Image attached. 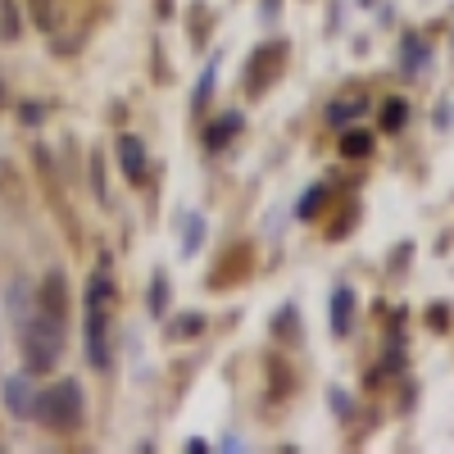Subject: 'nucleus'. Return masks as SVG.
Returning a JSON list of instances; mask_svg holds the SVG:
<instances>
[{"label": "nucleus", "instance_id": "nucleus-7", "mask_svg": "<svg viewBox=\"0 0 454 454\" xmlns=\"http://www.w3.org/2000/svg\"><path fill=\"white\" fill-rule=\"evenodd\" d=\"M364 109H368L364 100H332V105H327V123H332V128H346L355 114H364Z\"/></svg>", "mask_w": 454, "mask_h": 454}, {"label": "nucleus", "instance_id": "nucleus-11", "mask_svg": "<svg viewBox=\"0 0 454 454\" xmlns=\"http://www.w3.org/2000/svg\"><path fill=\"white\" fill-rule=\"evenodd\" d=\"M200 237H205V218H186V241H182V254H196L200 250Z\"/></svg>", "mask_w": 454, "mask_h": 454}, {"label": "nucleus", "instance_id": "nucleus-8", "mask_svg": "<svg viewBox=\"0 0 454 454\" xmlns=\"http://www.w3.org/2000/svg\"><path fill=\"white\" fill-rule=\"evenodd\" d=\"M340 150H346L350 160H364V155H372V137L368 132H346L340 137Z\"/></svg>", "mask_w": 454, "mask_h": 454}, {"label": "nucleus", "instance_id": "nucleus-6", "mask_svg": "<svg viewBox=\"0 0 454 454\" xmlns=\"http://www.w3.org/2000/svg\"><path fill=\"white\" fill-rule=\"evenodd\" d=\"M5 400H10V413H14V419H27L36 395L27 391V382H23V377H10V382H5Z\"/></svg>", "mask_w": 454, "mask_h": 454}, {"label": "nucleus", "instance_id": "nucleus-2", "mask_svg": "<svg viewBox=\"0 0 454 454\" xmlns=\"http://www.w3.org/2000/svg\"><path fill=\"white\" fill-rule=\"evenodd\" d=\"M32 413L55 432H73L82 423V387L78 382H55L51 391H42L32 400Z\"/></svg>", "mask_w": 454, "mask_h": 454}, {"label": "nucleus", "instance_id": "nucleus-10", "mask_svg": "<svg viewBox=\"0 0 454 454\" xmlns=\"http://www.w3.org/2000/svg\"><path fill=\"white\" fill-rule=\"evenodd\" d=\"M168 309V282H164V273H155V282H150V314H164Z\"/></svg>", "mask_w": 454, "mask_h": 454}, {"label": "nucleus", "instance_id": "nucleus-14", "mask_svg": "<svg viewBox=\"0 0 454 454\" xmlns=\"http://www.w3.org/2000/svg\"><path fill=\"white\" fill-rule=\"evenodd\" d=\"M173 327H177V336H196V332L205 327V318H200V314H186V318H177Z\"/></svg>", "mask_w": 454, "mask_h": 454}, {"label": "nucleus", "instance_id": "nucleus-13", "mask_svg": "<svg viewBox=\"0 0 454 454\" xmlns=\"http://www.w3.org/2000/svg\"><path fill=\"white\" fill-rule=\"evenodd\" d=\"M323 196H327V186H314V192H309L305 200H300V209H295V214H300V218H314V214H318V205H323Z\"/></svg>", "mask_w": 454, "mask_h": 454}, {"label": "nucleus", "instance_id": "nucleus-12", "mask_svg": "<svg viewBox=\"0 0 454 454\" xmlns=\"http://www.w3.org/2000/svg\"><path fill=\"white\" fill-rule=\"evenodd\" d=\"M404 119H409V105H404V100H391L387 114H382V128L395 132V128H404Z\"/></svg>", "mask_w": 454, "mask_h": 454}, {"label": "nucleus", "instance_id": "nucleus-3", "mask_svg": "<svg viewBox=\"0 0 454 454\" xmlns=\"http://www.w3.org/2000/svg\"><path fill=\"white\" fill-rule=\"evenodd\" d=\"M87 355H91V368H109V355H105V314L100 305H91L87 300Z\"/></svg>", "mask_w": 454, "mask_h": 454}, {"label": "nucleus", "instance_id": "nucleus-15", "mask_svg": "<svg viewBox=\"0 0 454 454\" xmlns=\"http://www.w3.org/2000/svg\"><path fill=\"white\" fill-rule=\"evenodd\" d=\"M214 73H218V64H209V68H205V78H200V87H196V109H200V105L209 100V87H214Z\"/></svg>", "mask_w": 454, "mask_h": 454}, {"label": "nucleus", "instance_id": "nucleus-9", "mask_svg": "<svg viewBox=\"0 0 454 454\" xmlns=\"http://www.w3.org/2000/svg\"><path fill=\"white\" fill-rule=\"evenodd\" d=\"M237 132H241V119H237V114H227L223 123H214V128H209V145L218 150V145H223L227 137H237Z\"/></svg>", "mask_w": 454, "mask_h": 454}, {"label": "nucleus", "instance_id": "nucleus-1", "mask_svg": "<svg viewBox=\"0 0 454 454\" xmlns=\"http://www.w3.org/2000/svg\"><path fill=\"white\" fill-rule=\"evenodd\" d=\"M59 350H64V318H59V314H51V309H36V318H32V323H27V332H23V355H27V368H32V372L55 368Z\"/></svg>", "mask_w": 454, "mask_h": 454}, {"label": "nucleus", "instance_id": "nucleus-4", "mask_svg": "<svg viewBox=\"0 0 454 454\" xmlns=\"http://www.w3.org/2000/svg\"><path fill=\"white\" fill-rule=\"evenodd\" d=\"M119 164H123L128 182H141L145 177V145L137 137H119Z\"/></svg>", "mask_w": 454, "mask_h": 454}, {"label": "nucleus", "instance_id": "nucleus-5", "mask_svg": "<svg viewBox=\"0 0 454 454\" xmlns=\"http://www.w3.org/2000/svg\"><path fill=\"white\" fill-rule=\"evenodd\" d=\"M350 314H355V291L340 286V291L332 295V332H336V336L350 332Z\"/></svg>", "mask_w": 454, "mask_h": 454}]
</instances>
